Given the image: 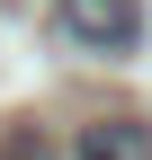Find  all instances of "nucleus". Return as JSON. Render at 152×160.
<instances>
[{
	"label": "nucleus",
	"mask_w": 152,
	"mask_h": 160,
	"mask_svg": "<svg viewBox=\"0 0 152 160\" xmlns=\"http://www.w3.org/2000/svg\"><path fill=\"white\" fill-rule=\"evenodd\" d=\"M54 18L90 53H134L143 45V0H54Z\"/></svg>",
	"instance_id": "1"
},
{
	"label": "nucleus",
	"mask_w": 152,
	"mask_h": 160,
	"mask_svg": "<svg viewBox=\"0 0 152 160\" xmlns=\"http://www.w3.org/2000/svg\"><path fill=\"white\" fill-rule=\"evenodd\" d=\"M72 160H152V125L143 116H99V125H81Z\"/></svg>",
	"instance_id": "2"
}]
</instances>
